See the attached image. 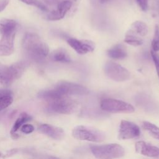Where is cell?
Masks as SVG:
<instances>
[{
  "mask_svg": "<svg viewBox=\"0 0 159 159\" xmlns=\"http://www.w3.org/2000/svg\"><path fill=\"white\" fill-rule=\"evenodd\" d=\"M16 32V29H1L0 56L7 57L14 53Z\"/></svg>",
  "mask_w": 159,
  "mask_h": 159,
  "instance_id": "8",
  "label": "cell"
},
{
  "mask_svg": "<svg viewBox=\"0 0 159 159\" xmlns=\"http://www.w3.org/2000/svg\"><path fill=\"white\" fill-rule=\"evenodd\" d=\"M67 43L76 53L80 55L92 52L96 47L94 42L89 40L69 38L67 39Z\"/></svg>",
  "mask_w": 159,
  "mask_h": 159,
  "instance_id": "11",
  "label": "cell"
},
{
  "mask_svg": "<svg viewBox=\"0 0 159 159\" xmlns=\"http://www.w3.org/2000/svg\"><path fill=\"white\" fill-rule=\"evenodd\" d=\"M20 130L24 134H28L32 133L34 130V127L32 124H24L21 127H20Z\"/></svg>",
  "mask_w": 159,
  "mask_h": 159,
  "instance_id": "25",
  "label": "cell"
},
{
  "mask_svg": "<svg viewBox=\"0 0 159 159\" xmlns=\"http://www.w3.org/2000/svg\"><path fill=\"white\" fill-rule=\"evenodd\" d=\"M9 0H0V12L2 11L9 4Z\"/></svg>",
  "mask_w": 159,
  "mask_h": 159,
  "instance_id": "28",
  "label": "cell"
},
{
  "mask_svg": "<svg viewBox=\"0 0 159 159\" xmlns=\"http://www.w3.org/2000/svg\"><path fill=\"white\" fill-rule=\"evenodd\" d=\"M37 129L39 132L53 140H62L65 135V133L62 128L48 124H42L40 125Z\"/></svg>",
  "mask_w": 159,
  "mask_h": 159,
  "instance_id": "13",
  "label": "cell"
},
{
  "mask_svg": "<svg viewBox=\"0 0 159 159\" xmlns=\"http://www.w3.org/2000/svg\"><path fill=\"white\" fill-rule=\"evenodd\" d=\"M25 4L31 5L33 6H35L39 9L42 10V11L44 12H48L49 9L42 2H40L39 0H19Z\"/></svg>",
  "mask_w": 159,
  "mask_h": 159,
  "instance_id": "21",
  "label": "cell"
},
{
  "mask_svg": "<svg viewBox=\"0 0 159 159\" xmlns=\"http://www.w3.org/2000/svg\"><path fill=\"white\" fill-rule=\"evenodd\" d=\"M13 102L12 96H5L0 98V112L9 107Z\"/></svg>",
  "mask_w": 159,
  "mask_h": 159,
  "instance_id": "23",
  "label": "cell"
},
{
  "mask_svg": "<svg viewBox=\"0 0 159 159\" xmlns=\"http://www.w3.org/2000/svg\"><path fill=\"white\" fill-rule=\"evenodd\" d=\"M140 134V129L137 124L125 120H122L120 121L118 134L119 139H132L139 137Z\"/></svg>",
  "mask_w": 159,
  "mask_h": 159,
  "instance_id": "10",
  "label": "cell"
},
{
  "mask_svg": "<svg viewBox=\"0 0 159 159\" xmlns=\"http://www.w3.org/2000/svg\"><path fill=\"white\" fill-rule=\"evenodd\" d=\"M70 1H71V0H70Z\"/></svg>",
  "mask_w": 159,
  "mask_h": 159,
  "instance_id": "33",
  "label": "cell"
},
{
  "mask_svg": "<svg viewBox=\"0 0 159 159\" xmlns=\"http://www.w3.org/2000/svg\"><path fill=\"white\" fill-rule=\"evenodd\" d=\"M50 58L58 62L68 63L71 61L68 53L63 48H58L53 50L50 54Z\"/></svg>",
  "mask_w": 159,
  "mask_h": 159,
  "instance_id": "17",
  "label": "cell"
},
{
  "mask_svg": "<svg viewBox=\"0 0 159 159\" xmlns=\"http://www.w3.org/2000/svg\"><path fill=\"white\" fill-rule=\"evenodd\" d=\"M0 33H1V28H0Z\"/></svg>",
  "mask_w": 159,
  "mask_h": 159,
  "instance_id": "32",
  "label": "cell"
},
{
  "mask_svg": "<svg viewBox=\"0 0 159 159\" xmlns=\"http://www.w3.org/2000/svg\"><path fill=\"white\" fill-rule=\"evenodd\" d=\"M90 150L93 155L98 158H120L125 154L124 147L116 143L92 145L90 147Z\"/></svg>",
  "mask_w": 159,
  "mask_h": 159,
  "instance_id": "4",
  "label": "cell"
},
{
  "mask_svg": "<svg viewBox=\"0 0 159 159\" xmlns=\"http://www.w3.org/2000/svg\"><path fill=\"white\" fill-rule=\"evenodd\" d=\"M130 30L139 36L144 37L148 33V27L145 22L137 20L132 23Z\"/></svg>",
  "mask_w": 159,
  "mask_h": 159,
  "instance_id": "18",
  "label": "cell"
},
{
  "mask_svg": "<svg viewBox=\"0 0 159 159\" xmlns=\"http://www.w3.org/2000/svg\"><path fill=\"white\" fill-rule=\"evenodd\" d=\"M47 102V110L51 112L70 114L74 113L78 107L77 102L68 96L58 98Z\"/></svg>",
  "mask_w": 159,
  "mask_h": 159,
  "instance_id": "5",
  "label": "cell"
},
{
  "mask_svg": "<svg viewBox=\"0 0 159 159\" xmlns=\"http://www.w3.org/2000/svg\"><path fill=\"white\" fill-rule=\"evenodd\" d=\"M2 153L1 152H0V157H2Z\"/></svg>",
  "mask_w": 159,
  "mask_h": 159,
  "instance_id": "31",
  "label": "cell"
},
{
  "mask_svg": "<svg viewBox=\"0 0 159 159\" xmlns=\"http://www.w3.org/2000/svg\"><path fill=\"white\" fill-rule=\"evenodd\" d=\"M12 92L7 89H0V98L5 96H12Z\"/></svg>",
  "mask_w": 159,
  "mask_h": 159,
  "instance_id": "27",
  "label": "cell"
},
{
  "mask_svg": "<svg viewBox=\"0 0 159 159\" xmlns=\"http://www.w3.org/2000/svg\"><path fill=\"white\" fill-rule=\"evenodd\" d=\"M142 127L147 130L152 137L159 140V127L158 126L150 122L143 121L142 122Z\"/></svg>",
  "mask_w": 159,
  "mask_h": 159,
  "instance_id": "20",
  "label": "cell"
},
{
  "mask_svg": "<svg viewBox=\"0 0 159 159\" xmlns=\"http://www.w3.org/2000/svg\"><path fill=\"white\" fill-rule=\"evenodd\" d=\"M152 50L154 52L159 51V27L155 26L154 36L152 42Z\"/></svg>",
  "mask_w": 159,
  "mask_h": 159,
  "instance_id": "22",
  "label": "cell"
},
{
  "mask_svg": "<svg viewBox=\"0 0 159 159\" xmlns=\"http://www.w3.org/2000/svg\"><path fill=\"white\" fill-rule=\"evenodd\" d=\"M32 119L31 116L28 114L26 112H22L19 116L17 117V119H16V120L15 121L12 129L11 130V136L12 139H16L19 137L18 134L16 133V132L20 128V127L25 123H26L27 122L30 120Z\"/></svg>",
  "mask_w": 159,
  "mask_h": 159,
  "instance_id": "16",
  "label": "cell"
},
{
  "mask_svg": "<svg viewBox=\"0 0 159 159\" xmlns=\"http://www.w3.org/2000/svg\"><path fill=\"white\" fill-rule=\"evenodd\" d=\"M22 45L27 53L35 58L45 57L49 52L47 44L35 33H26L22 39Z\"/></svg>",
  "mask_w": 159,
  "mask_h": 159,
  "instance_id": "1",
  "label": "cell"
},
{
  "mask_svg": "<svg viewBox=\"0 0 159 159\" xmlns=\"http://www.w3.org/2000/svg\"><path fill=\"white\" fill-rule=\"evenodd\" d=\"M124 41L127 44L135 47L142 45L143 42L141 37H140L138 35L134 34V32H131L130 30L127 32Z\"/></svg>",
  "mask_w": 159,
  "mask_h": 159,
  "instance_id": "19",
  "label": "cell"
},
{
  "mask_svg": "<svg viewBox=\"0 0 159 159\" xmlns=\"http://www.w3.org/2000/svg\"><path fill=\"white\" fill-rule=\"evenodd\" d=\"M109 57L112 59H123L127 56L126 47L120 43L116 44L107 51Z\"/></svg>",
  "mask_w": 159,
  "mask_h": 159,
  "instance_id": "15",
  "label": "cell"
},
{
  "mask_svg": "<svg viewBox=\"0 0 159 159\" xmlns=\"http://www.w3.org/2000/svg\"><path fill=\"white\" fill-rule=\"evenodd\" d=\"M100 107L102 110L111 113H132L135 111L134 107L130 103L112 98L101 100Z\"/></svg>",
  "mask_w": 159,
  "mask_h": 159,
  "instance_id": "6",
  "label": "cell"
},
{
  "mask_svg": "<svg viewBox=\"0 0 159 159\" xmlns=\"http://www.w3.org/2000/svg\"><path fill=\"white\" fill-rule=\"evenodd\" d=\"M71 134L76 139L96 143L102 142L106 138V134L99 129L83 125L75 127Z\"/></svg>",
  "mask_w": 159,
  "mask_h": 159,
  "instance_id": "3",
  "label": "cell"
},
{
  "mask_svg": "<svg viewBox=\"0 0 159 159\" xmlns=\"http://www.w3.org/2000/svg\"><path fill=\"white\" fill-rule=\"evenodd\" d=\"M104 71L109 78L117 82L125 81L131 77V74L127 69L111 61H107L105 63Z\"/></svg>",
  "mask_w": 159,
  "mask_h": 159,
  "instance_id": "7",
  "label": "cell"
},
{
  "mask_svg": "<svg viewBox=\"0 0 159 159\" xmlns=\"http://www.w3.org/2000/svg\"><path fill=\"white\" fill-rule=\"evenodd\" d=\"M54 88L62 95L68 96L71 95H86L89 94V90L85 86L66 81L58 82Z\"/></svg>",
  "mask_w": 159,
  "mask_h": 159,
  "instance_id": "9",
  "label": "cell"
},
{
  "mask_svg": "<svg viewBox=\"0 0 159 159\" xmlns=\"http://www.w3.org/2000/svg\"><path fill=\"white\" fill-rule=\"evenodd\" d=\"M137 153L149 157H157L159 156V148L148 143L144 141H138L135 144Z\"/></svg>",
  "mask_w": 159,
  "mask_h": 159,
  "instance_id": "14",
  "label": "cell"
},
{
  "mask_svg": "<svg viewBox=\"0 0 159 159\" xmlns=\"http://www.w3.org/2000/svg\"><path fill=\"white\" fill-rule=\"evenodd\" d=\"M44 1L49 4H58L60 2V0H44Z\"/></svg>",
  "mask_w": 159,
  "mask_h": 159,
  "instance_id": "29",
  "label": "cell"
},
{
  "mask_svg": "<svg viewBox=\"0 0 159 159\" xmlns=\"http://www.w3.org/2000/svg\"><path fill=\"white\" fill-rule=\"evenodd\" d=\"M151 56L152 57L153 61L155 64V66L157 72V75L159 78V56L155 52L152 50L151 51Z\"/></svg>",
  "mask_w": 159,
  "mask_h": 159,
  "instance_id": "24",
  "label": "cell"
},
{
  "mask_svg": "<svg viewBox=\"0 0 159 159\" xmlns=\"http://www.w3.org/2000/svg\"><path fill=\"white\" fill-rule=\"evenodd\" d=\"M100 1H101V2H104L107 1H108V0H100Z\"/></svg>",
  "mask_w": 159,
  "mask_h": 159,
  "instance_id": "30",
  "label": "cell"
},
{
  "mask_svg": "<svg viewBox=\"0 0 159 159\" xmlns=\"http://www.w3.org/2000/svg\"><path fill=\"white\" fill-rule=\"evenodd\" d=\"M25 68V63L20 61L10 66L0 62V84L8 86L21 77Z\"/></svg>",
  "mask_w": 159,
  "mask_h": 159,
  "instance_id": "2",
  "label": "cell"
},
{
  "mask_svg": "<svg viewBox=\"0 0 159 159\" xmlns=\"http://www.w3.org/2000/svg\"><path fill=\"white\" fill-rule=\"evenodd\" d=\"M72 6V1L70 0H63L57 4L56 9L50 11L47 15V19L49 20H58L63 19L67 12Z\"/></svg>",
  "mask_w": 159,
  "mask_h": 159,
  "instance_id": "12",
  "label": "cell"
},
{
  "mask_svg": "<svg viewBox=\"0 0 159 159\" xmlns=\"http://www.w3.org/2000/svg\"><path fill=\"white\" fill-rule=\"evenodd\" d=\"M140 9L143 11H146L148 8V0H135Z\"/></svg>",
  "mask_w": 159,
  "mask_h": 159,
  "instance_id": "26",
  "label": "cell"
}]
</instances>
